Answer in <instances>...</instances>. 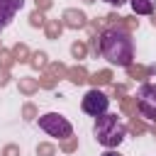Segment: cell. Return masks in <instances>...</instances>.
<instances>
[{"instance_id": "cell-13", "label": "cell", "mask_w": 156, "mask_h": 156, "mask_svg": "<svg viewBox=\"0 0 156 156\" xmlns=\"http://www.w3.org/2000/svg\"><path fill=\"white\" fill-rule=\"evenodd\" d=\"M5 156H17V149H15V146H7V149H5Z\"/></svg>"}, {"instance_id": "cell-1", "label": "cell", "mask_w": 156, "mask_h": 156, "mask_svg": "<svg viewBox=\"0 0 156 156\" xmlns=\"http://www.w3.org/2000/svg\"><path fill=\"white\" fill-rule=\"evenodd\" d=\"M100 54L112 66H132L134 61V41L132 34L117 27H110L100 34Z\"/></svg>"}, {"instance_id": "cell-14", "label": "cell", "mask_w": 156, "mask_h": 156, "mask_svg": "<svg viewBox=\"0 0 156 156\" xmlns=\"http://www.w3.org/2000/svg\"><path fill=\"white\" fill-rule=\"evenodd\" d=\"M105 2H110V5H117V7H119V5H124L127 0H105Z\"/></svg>"}, {"instance_id": "cell-10", "label": "cell", "mask_w": 156, "mask_h": 156, "mask_svg": "<svg viewBox=\"0 0 156 156\" xmlns=\"http://www.w3.org/2000/svg\"><path fill=\"white\" fill-rule=\"evenodd\" d=\"M37 151H39V154H44V156H49V154H54V149H51V146H46V144H41V146L37 149Z\"/></svg>"}, {"instance_id": "cell-9", "label": "cell", "mask_w": 156, "mask_h": 156, "mask_svg": "<svg viewBox=\"0 0 156 156\" xmlns=\"http://www.w3.org/2000/svg\"><path fill=\"white\" fill-rule=\"evenodd\" d=\"M93 80H95V83H107V80H110V73H107V71L95 73V78H93Z\"/></svg>"}, {"instance_id": "cell-12", "label": "cell", "mask_w": 156, "mask_h": 156, "mask_svg": "<svg viewBox=\"0 0 156 156\" xmlns=\"http://www.w3.org/2000/svg\"><path fill=\"white\" fill-rule=\"evenodd\" d=\"M41 22H44V20H41V15H39V12H34V15H32V24L37 27V24H41Z\"/></svg>"}, {"instance_id": "cell-8", "label": "cell", "mask_w": 156, "mask_h": 156, "mask_svg": "<svg viewBox=\"0 0 156 156\" xmlns=\"http://www.w3.org/2000/svg\"><path fill=\"white\" fill-rule=\"evenodd\" d=\"M66 17H71V20H68L71 27H83V24H85V17H83L80 12H78V15H76V12H66Z\"/></svg>"}, {"instance_id": "cell-3", "label": "cell", "mask_w": 156, "mask_h": 156, "mask_svg": "<svg viewBox=\"0 0 156 156\" xmlns=\"http://www.w3.org/2000/svg\"><path fill=\"white\" fill-rule=\"evenodd\" d=\"M39 129H44L49 136H58V139H68V136L73 134L71 122H68L63 115H58V112H46V115H41V117H39Z\"/></svg>"}, {"instance_id": "cell-7", "label": "cell", "mask_w": 156, "mask_h": 156, "mask_svg": "<svg viewBox=\"0 0 156 156\" xmlns=\"http://www.w3.org/2000/svg\"><path fill=\"white\" fill-rule=\"evenodd\" d=\"M129 2L136 15H151L156 10V0H129Z\"/></svg>"}, {"instance_id": "cell-5", "label": "cell", "mask_w": 156, "mask_h": 156, "mask_svg": "<svg viewBox=\"0 0 156 156\" xmlns=\"http://www.w3.org/2000/svg\"><path fill=\"white\" fill-rule=\"evenodd\" d=\"M136 110L149 117V119H156V85L154 83H144L139 90H136Z\"/></svg>"}, {"instance_id": "cell-2", "label": "cell", "mask_w": 156, "mask_h": 156, "mask_svg": "<svg viewBox=\"0 0 156 156\" xmlns=\"http://www.w3.org/2000/svg\"><path fill=\"white\" fill-rule=\"evenodd\" d=\"M93 132H95L98 144H102L105 149H115V146H119L122 139L127 136V127L119 122L117 115H110V112H105V115L98 117Z\"/></svg>"}, {"instance_id": "cell-4", "label": "cell", "mask_w": 156, "mask_h": 156, "mask_svg": "<svg viewBox=\"0 0 156 156\" xmlns=\"http://www.w3.org/2000/svg\"><path fill=\"white\" fill-rule=\"evenodd\" d=\"M80 107H83L85 115H90V117H100V115L107 112V107H110V98H107L105 93H100L98 88H93V90H88V93L83 95Z\"/></svg>"}, {"instance_id": "cell-6", "label": "cell", "mask_w": 156, "mask_h": 156, "mask_svg": "<svg viewBox=\"0 0 156 156\" xmlns=\"http://www.w3.org/2000/svg\"><path fill=\"white\" fill-rule=\"evenodd\" d=\"M22 5H24V0H0V32L5 27H10V22L22 10Z\"/></svg>"}, {"instance_id": "cell-15", "label": "cell", "mask_w": 156, "mask_h": 156, "mask_svg": "<svg viewBox=\"0 0 156 156\" xmlns=\"http://www.w3.org/2000/svg\"><path fill=\"white\" fill-rule=\"evenodd\" d=\"M102 156H122V154H119V151H112V149H110V151H105Z\"/></svg>"}, {"instance_id": "cell-11", "label": "cell", "mask_w": 156, "mask_h": 156, "mask_svg": "<svg viewBox=\"0 0 156 156\" xmlns=\"http://www.w3.org/2000/svg\"><path fill=\"white\" fill-rule=\"evenodd\" d=\"M83 44H73V56H83Z\"/></svg>"}]
</instances>
